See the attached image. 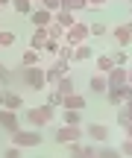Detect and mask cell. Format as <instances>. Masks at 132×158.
Here are the masks:
<instances>
[{"mask_svg": "<svg viewBox=\"0 0 132 158\" xmlns=\"http://www.w3.org/2000/svg\"><path fill=\"white\" fill-rule=\"evenodd\" d=\"M112 38H115L121 47H129V44H132V32H129L126 23H117V27L112 29Z\"/></svg>", "mask_w": 132, "mask_h": 158, "instance_id": "obj_12", "label": "cell"}, {"mask_svg": "<svg viewBox=\"0 0 132 158\" xmlns=\"http://www.w3.org/2000/svg\"><path fill=\"white\" fill-rule=\"evenodd\" d=\"M62 9L65 12H82V9H88V0H62Z\"/></svg>", "mask_w": 132, "mask_h": 158, "instance_id": "obj_22", "label": "cell"}, {"mask_svg": "<svg viewBox=\"0 0 132 158\" xmlns=\"http://www.w3.org/2000/svg\"><path fill=\"white\" fill-rule=\"evenodd\" d=\"M103 3H109V0H88V6H103Z\"/></svg>", "mask_w": 132, "mask_h": 158, "instance_id": "obj_41", "label": "cell"}, {"mask_svg": "<svg viewBox=\"0 0 132 158\" xmlns=\"http://www.w3.org/2000/svg\"><path fill=\"white\" fill-rule=\"evenodd\" d=\"M112 62H115L117 68H126V62H129L126 50H115V53H112Z\"/></svg>", "mask_w": 132, "mask_h": 158, "instance_id": "obj_30", "label": "cell"}, {"mask_svg": "<svg viewBox=\"0 0 132 158\" xmlns=\"http://www.w3.org/2000/svg\"><path fill=\"white\" fill-rule=\"evenodd\" d=\"M12 143L15 147H21V149H35V147H41V132L38 129H18V132H12Z\"/></svg>", "mask_w": 132, "mask_h": 158, "instance_id": "obj_2", "label": "cell"}, {"mask_svg": "<svg viewBox=\"0 0 132 158\" xmlns=\"http://www.w3.org/2000/svg\"><path fill=\"white\" fill-rule=\"evenodd\" d=\"M82 158H97V147H94V143H85V152H82Z\"/></svg>", "mask_w": 132, "mask_h": 158, "instance_id": "obj_39", "label": "cell"}, {"mask_svg": "<svg viewBox=\"0 0 132 158\" xmlns=\"http://www.w3.org/2000/svg\"><path fill=\"white\" fill-rule=\"evenodd\" d=\"M9 82H12V73H9V68L0 62V85H9Z\"/></svg>", "mask_w": 132, "mask_h": 158, "instance_id": "obj_38", "label": "cell"}, {"mask_svg": "<svg viewBox=\"0 0 132 158\" xmlns=\"http://www.w3.org/2000/svg\"><path fill=\"white\" fill-rule=\"evenodd\" d=\"M0 32H3V27H0Z\"/></svg>", "mask_w": 132, "mask_h": 158, "instance_id": "obj_45", "label": "cell"}, {"mask_svg": "<svg viewBox=\"0 0 132 158\" xmlns=\"http://www.w3.org/2000/svg\"><path fill=\"white\" fill-rule=\"evenodd\" d=\"M126 73H129L126 68H117V64H115V68L106 73V79H109V91H112V88H121V85H126Z\"/></svg>", "mask_w": 132, "mask_h": 158, "instance_id": "obj_10", "label": "cell"}, {"mask_svg": "<svg viewBox=\"0 0 132 158\" xmlns=\"http://www.w3.org/2000/svg\"><path fill=\"white\" fill-rule=\"evenodd\" d=\"M123 132H126V138L132 141V123H126V126H123Z\"/></svg>", "mask_w": 132, "mask_h": 158, "instance_id": "obj_40", "label": "cell"}, {"mask_svg": "<svg viewBox=\"0 0 132 158\" xmlns=\"http://www.w3.org/2000/svg\"><path fill=\"white\" fill-rule=\"evenodd\" d=\"M0 129H6L9 135L21 129V120H18V111H9V108H0Z\"/></svg>", "mask_w": 132, "mask_h": 158, "instance_id": "obj_8", "label": "cell"}, {"mask_svg": "<svg viewBox=\"0 0 132 158\" xmlns=\"http://www.w3.org/2000/svg\"><path fill=\"white\" fill-rule=\"evenodd\" d=\"M117 123H121V126L132 123V100H129V102H123V106L117 108Z\"/></svg>", "mask_w": 132, "mask_h": 158, "instance_id": "obj_20", "label": "cell"}, {"mask_svg": "<svg viewBox=\"0 0 132 158\" xmlns=\"http://www.w3.org/2000/svg\"><path fill=\"white\" fill-rule=\"evenodd\" d=\"M21 106H23V97L21 94H15V91H9V88H0V108L18 111Z\"/></svg>", "mask_w": 132, "mask_h": 158, "instance_id": "obj_7", "label": "cell"}, {"mask_svg": "<svg viewBox=\"0 0 132 158\" xmlns=\"http://www.w3.org/2000/svg\"><path fill=\"white\" fill-rule=\"evenodd\" d=\"M12 44H15V32L3 29V32H0V47H12Z\"/></svg>", "mask_w": 132, "mask_h": 158, "instance_id": "obj_34", "label": "cell"}, {"mask_svg": "<svg viewBox=\"0 0 132 158\" xmlns=\"http://www.w3.org/2000/svg\"><path fill=\"white\" fill-rule=\"evenodd\" d=\"M117 149H121L123 158H132V141H129V138H126V141H121V147H117Z\"/></svg>", "mask_w": 132, "mask_h": 158, "instance_id": "obj_37", "label": "cell"}, {"mask_svg": "<svg viewBox=\"0 0 132 158\" xmlns=\"http://www.w3.org/2000/svg\"><path fill=\"white\" fill-rule=\"evenodd\" d=\"M126 70H129V73H126V82L132 85V68H126Z\"/></svg>", "mask_w": 132, "mask_h": 158, "instance_id": "obj_42", "label": "cell"}, {"mask_svg": "<svg viewBox=\"0 0 132 158\" xmlns=\"http://www.w3.org/2000/svg\"><path fill=\"white\" fill-rule=\"evenodd\" d=\"M88 88H91V94H109V79H106V73H94L88 79Z\"/></svg>", "mask_w": 132, "mask_h": 158, "instance_id": "obj_11", "label": "cell"}, {"mask_svg": "<svg viewBox=\"0 0 132 158\" xmlns=\"http://www.w3.org/2000/svg\"><path fill=\"white\" fill-rule=\"evenodd\" d=\"M12 9H15L18 15H27L29 18V12H32V0H12Z\"/></svg>", "mask_w": 132, "mask_h": 158, "instance_id": "obj_23", "label": "cell"}, {"mask_svg": "<svg viewBox=\"0 0 132 158\" xmlns=\"http://www.w3.org/2000/svg\"><path fill=\"white\" fill-rule=\"evenodd\" d=\"M41 9H47V12H59V9H62V0H41Z\"/></svg>", "mask_w": 132, "mask_h": 158, "instance_id": "obj_35", "label": "cell"}, {"mask_svg": "<svg viewBox=\"0 0 132 158\" xmlns=\"http://www.w3.org/2000/svg\"><path fill=\"white\" fill-rule=\"evenodd\" d=\"M62 123L65 126H79L82 123V111H76V108H62Z\"/></svg>", "mask_w": 132, "mask_h": 158, "instance_id": "obj_17", "label": "cell"}, {"mask_svg": "<svg viewBox=\"0 0 132 158\" xmlns=\"http://www.w3.org/2000/svg\"><path fill=\"white\" fill-rule=\"evenodd\" d=\"M106 32H109L106 23H88V35H94V38H103Z\"/></svg>", "mask_w": 132, "mask_h": 158, "instance_id": "obj_29", "label": "cell"}, {"mask_svg": "<svg viewBox=\"0 0 132 158\" xmlns=\"http://www.w3.org/2000/svg\"><path fill=\"white\" fill-rule=\"evenodd\" d=\"M56 117V108L44 106H35V108H27V126L29 129H41V126H50V120Z\"/></svg>", "mask_w": 132, "mask_h": 158, "instance_id": "obj_1", "label": "cell"}, {"mask_svg": "<svg viewBox=\"0 0 132 158\" xmlns=\"http://www.w3.org/2000/svg\"><path fill=\"white\" fill-rule=\"evenodd\" d=\"M23 82H27V88H32V91H41L44 88V68L41 64H35V68H23Z\"/></svg>", "mask_w": 132, "mask_h": 158, "instance_id": "obj_5", "label": "cell"}, {"mask_svg": "<svg viewBox=\"0 0 132 158\" xmlns=\"http://www.w3.org/2000/svg\"><path fill=\"white\" fill-rule=\"evenodd\" d=\"M82 152H85V143H82V141L68 143V155H70V158H82Z\"/></svg>", "mask_w": 132, "mask_h": 158, "instance_id": "obj_28", "label": "cell"}, {"mask_svg": "<svg viewBox=\"0 0 132 158\" xmlns=\"http://www.w3.org/2000/svg\"><path fill=\"white\" fill-rule=\"evenodd\" d=\"M56 91H59V94H74V79H70V76H62L56 82Z\"/></svg>", "mask_w": 132, "mask_h": 158, "instance_id": "obj_25", "label": "cell"}, {"mask_svg": "<svg viewBox=\"0 0 132 158\" xmlns=\"http://www.w3.org/2000/svg\"><path fill=\"white\" fill-rule=\"evenodd\" d=\"M112 68H115L112 56H97V73H109Z\"/></svg>", "mask_w": 132, "mask_h": 158, "instance_id": "obj_26", "label": "cell"}, {"mask_svg": "<svg viewBox=\"0 0 132 158\" xmlns=\"http://www.w3.org/2000/svg\"><path fill=\"white\" fill-rule=\"evenodd\" d=\"M6 3H12V0H0V6H6Z\"/></svg>", "mask_w": 132, "mask_h": 158, "instance_id": "obj_43", "label": "cell"}, {"mask_svg": "<svg viewBox=\"0 0 132 158\" xmlns=\"http://www.w3.org/2000/svg\"><path fill=\"white\" fill-rule=\"evenodd\" d=\"M106 100H109L115 108H121L123 102H129V100H132V85L126 82V85H121V88H112L109 94H106Z\"/></svg>", "mask_w": 132, "mask_h": 158, "instance_id": "obj_6", "label": "cell"}, {"mask_svg": "<svg viewBox=\"0 0 132 158\" xmlns=\"http://www.w3.org/2000/svg\"><path fill=\"white\" fill-rule=\"evenodd\" d=\"M53 138H56L62 147H68V143H74V141H85V132H82V126H59V129L53 132Z\"/></svg>", "mask_w": 132, "mask_h": 158, "instance_id": "obj_3", "label": "cell"}, {"mask_svg": "<svg viewBox=\"0 0 132 158\" xmlns=\"http://www.w3.org/2000/svg\"><path fill=\"white\" fill-rule=\"evenodd\" d=\"M53 21H56L59 23V27H62V29H70V27H74V12H65V9H59V12H53Z\"/></svg>", "mask_w": 132, "mask_h": 158, "instance_id": "obj_16", "label": "cell"}, {"mask_svg": "<svg viewBox=\"0 0 132 158\" xmlns=\"http://www.w3.org/2000/svg\"><path fill=\"white\" fill-rule=\"evenodd\" d=\"M59 47H62V41H53V38H47V44H44V50H41V53H50V56H59Z\"/></svg>", "mask_w": 132, "mask_h": 158, "instance_id": "obj_33", "label": "cell"}, {"mask_svg": "<svg viewBox=\"0 0 132 158\" xmlns=\"http://www.w3.org/2000/svg\"><path fill=\"white\" fill-rule=\"evenodd\" d=\"M38 59H41V53L32 50V47H27V50L21 53V64H23V68H35V64H38Z\"/></svg>", "mask_w": 132, "mask_h": 158, "instance_id": "obj_18", "label": "cell"}, {"mask_svg": "<svg viewBox=\"0 0 132 158\" xmlns=\"http://www.w3.org/2000/svg\"><path fill=\"white\" fill-rule=\"evenodd\" d=\"M44 29H47V38H53V41H62V38H65V29L59 27L56 21H53V23H47Z\"/></svg>", "mask_w": 132, "mask_h": 158, "instance_id": "obj_24", "label": "cell"}, {"mask_svg": "<svg viewBox=\"0 0 132 158\" xmlns=\"http://www.w3.org/2000/svg\"><path fill=\"white\" fill-rule=\"evenodd\" d=\"M29 21L35 23V27H47V23H53V12H47V9H38V12H29Z\"/></svg>", "mask_w": 132, "mask_h": 158, "instance_id": "obj_14", "label": "cell"}, {"mask_svg": "<svg viewBox=\"0 0 132 158\" xmlns=\"http://www.w3.org/2000/svg\"><path fill=\"white\" fill-rule=\"evenodd\" d=\"M85 141H97V143H106L109 141V129H106L103 123H91L85 129Z\"/></svg>", "mask_w": 132, "mask_h": 158, "instance_id": "obj_9", "label": "cell"}, {"mask_svg": "<svg viewBox=\"0 0 132 158\" xmlns=\"http://www.w3.org/2000/svg\"><path fill=\"white\" fill-rule=\"evenodd\" d=\"M44 44H47V29H44V27H35L32 38H29V47L41 53V50H44Z\"/></svg>", "mask_w": 132, "mask_h": 158, "instance_id": "obj_15", "label": "cell"}, {"mask_svg": "<svg viewBox=\"0 0 132 158\" xmlns=\"http://www.w3.org/2000/svg\"><path fill=\"white\" fill-rule=\"evenodd\" d=\"M50 68L56 70L59 76H70V62H65V59H56V62H53Z\"/></svg>", "mask_w": 132, "mask_h": 158, "instance_id": "obj_27", "label": "cell"}, {"mask_svg": "<svg viewBox=\"0 0 132 158\" xmlns=\"http://www.w3.org/2000/svg\"><path fill=\"white\" fill-rule=\"evenodd\" d=\"M62 108H76V111H82L85 108V97L82 94H62Z\"/></svg>", "mask_w": 132, "mask_h": 158, "instance_id": "obj_13", "label": "cell"}, {"mask_svg": "<svg viewBox=\"0 0 132 158\" xmlns=\"http://www.w3.org/2000/svg\"><path fill=\"white\" fill-rule=\"evenodd\" d=\"M97 158H123L121 149L109 147V143H97Z\"/></svg>", "mask_w": 132, "mask_h": 158, "instance_id": "obj_21", "label": "cell"}, {"mask_svg": "<svg viewBox=\"0 0 132 158\" xmlns=\"http://www.w3.org/2000/svg\"><path fill=\"white\" fill-rule=\"evenodd\" d=\"M85 38H88V23H82V21H76L70 29H65V44H70V47H76V44H85Z\"/></svg>", "mask_w": 132, "mask_h": 158, "instance_id": "obj_4", "label": "cell"}, {"mask_svg": "<svg viewBox=\"0 0 132 158\" xmlns=\"http://www.w3.org/2000/svg\"><path fill=\"white\" fill-rule=\"evenodd\" d=\"M59 59H65V62H74V47L62 41V47H59Z\"/></svg>", "mask_w": 132, "mask_h": 158, "instance_id": "obj_31", "label": "cell"}, {"mask_svg": "<svg viewBox=\"0 0 132 158\" xmlns=\"http://www.w3.org/2000/svg\"><path fill=\"white\" fill-rule=\"evenodd\" d=\"M47 106H50V108H59V106H62V94H59L56 88L47 94Z\"/></svg>", "mask_w": 132, "mask_h": 158, "instance_id": "obj_32", "label": "cell"}, {"mask_svg": "<svg viewBox=\"0 0 132 158\" xmlns=\"http://www.w3.org/2000/svg\"><path fill=\"white\" fill-rule=\"evenodd\" d=\"M126 27H129V32H132V21H129V23H126Z\"/></svg>", "mask_w": 132, "mask_h": 158, "instance_id": "obj_44", "label": "cell"}, {"mask_svg": "<svg viewBox=\"0 0 132 158\" xmlns=\"http://www.w3.org/2000/svg\"><path fill=\"white\" fill-rule=\"evenodd\" d=\"M3 158H23V149L12 143V147H9V149H6V152H3Z\"/></svg>", "mask_w": 132, "mask_h": 158, "instance_id": "obj_36", "label": "cell"}, {"mask_svg": "<svg viewBox=\"0 0 132 158\" xmlns=\"http://www.w3.org/2000/svg\"><path fill=\"white\" fill-rule=\"evenodd\" d=\"M91 56H94V50L88 44H76L74 47V62H88Z\"/></svg>", "mask_w": 132, "mask_h": 158, "instance_id": "obj_19", "label": "cell"}]
</instances>
